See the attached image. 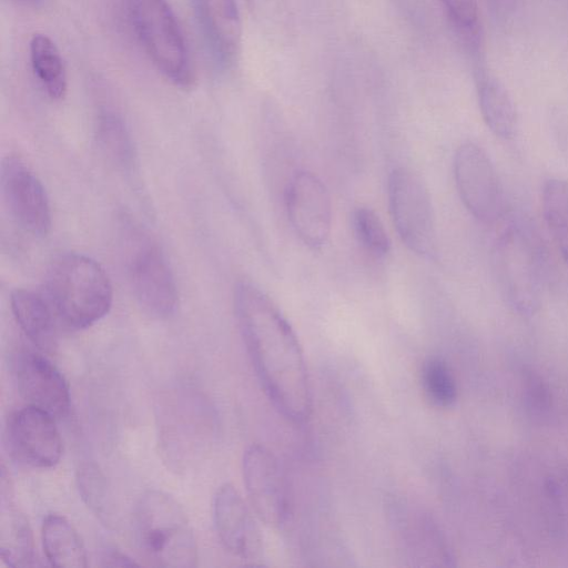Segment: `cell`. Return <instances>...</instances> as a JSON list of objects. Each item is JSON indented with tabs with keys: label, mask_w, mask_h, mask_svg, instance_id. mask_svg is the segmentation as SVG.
I'll return each instance as SVG.
<instances>
[{
	"label": "cell",
	"mask_w": 568,
	"mask_h": 568,
	"mask_svg": "<svg viewBox=\"0 0 568 568\" xmlns=\"http://www.w3.org/2000/svg\"><path fill=\"white\" fill-rule=\"evenodd\" d=\"M525 394L526 402L535 413H542L549 406L550 398L546 385L539 376L528 374L526 379Z\"/></svg>",
	"instance_id": "4316f807"
},
{
	"label": "cell",
	"mask_w": 568,
	"mask_h": 568,
	"mask_svg": "<svg viewBox=\"0 0 568 568\" xmlns=\"http://www.w3.org/2000/svg\"><path fill=\"white\" fill-rule=\"evenodd\" d=\"M42 544L51 566L62 568L88 566L87 552L79 534L61 515L51 514L43 519Z\"/></svg>",
	"instance_id": "d6986e66"
},
{
	"label": "cell",
	"mask_w": 568,
	"mask_h": 568,
	"mask_svg": "<svg viewBox=\"0 0 568 568\" xmlns=\"http://www.w3.org/2000/svg\"><path fill=\"white\" fill-rule=\"evenodd\" d=\"M524 0H486L491 14L498 21H508L515 17Z\"/></svg>",
	"instance_id": "83f0119b"
},
{
	"label": "cell",
	"mask_w": 568,
	"mask_h": 568,
	"mask_svg": "<svg viewBox=\"0 0 568 568\" xmlns=\"http://www.w3.org/2000/svg\"><path fill=\"white\" fill-rule=\"evenodd\" d=\"M422 387L437 407H449L457 398V385L449 366L438 357L428 358L422 368Z\"/></svg>",
	"instance_id": "d4e9b609"
},
{
	"label": "cell",
	"mask_w": 568,
	"mask_h": 568,
	"mask_svg": "<svg viewBox=\"0 0 568 568\" xmlns=\"http://www.w3.org/2000/svg\"><path fill=\"white\" fill-rule=\"evenodd\" d=\"M206 47L222 67L231 65L240 51L242 26L235 0H190Z\"/></svg>",
	"instance_id": "9a60e30c"
},
{
	"label": "cell",
	"mask_w": 568,
	"mask_h": 568,
	"mask_svg": "<svg viewBox=\"0 0 568 568\" xmlns=\"http://www.w3.org/2000/svg\"><path fill=\"white\" fill-rule=\"evenodd\" d=\"M352 225L358 244L372 256L385 257L390 251V240L378 214L367 206L353 211Z\"/></svg>",
	"instance_id": "cb8c5ba5"
},
{
	"label": "cell",
	"mask_w": 568,
	"mask_h": 568,
	"mask_svg": "<svg viewBox=\"0 0 568 568\" xmlns=\"http://www.w3.org/2000/svg\"><path fill=\"white\" fill-rule=\"evenodd\" d=\"M390 216L402 242L415 254L433 257L437 236L434 207L425 182L413 170L394 169L387 182Z\"/></svg>",
	"instance_id": "8992f818"
},
{
	"label": "cell",
	"mask_w": 568,
	"mask_h": 568,
	"mask_svg": "<svg viewBox=\"0 0 568 568\" xmlns=\"http://www.w3.org/2000/svg\"><path fill=\"white\" fill-rule=\"evenodd\" d=\"M234 311L261 386L287 420L303 424L312 412V389L300 341L278 306L258 287L241 282Z\"/></svg>",
	"instance_id": "6da1fadb"
},
{
	"label": "cell",
	"mask_w": 568,
	"mask_h": 568,
	"mask_svg": "<svg viewBox=\"0 0 568 568\" xmlns=\"http://www.w3.org/2000/svg\"><path fill=\"white\" fill-rule=\"evenodd\" d=\"M1 191L13 220L26 232L44 236L51 229V209L45 189L34 172L19 158L1 164Z\"/></svg>",
	"instance_id": "30bf717a"
},
{
	"label": "cell",
	"mask_w": 568,
	"mask_h": 568,
	"mask_svg": "<svg viewBox=\"0 0 568 568\" xmlns=\"http://www.w3.org/2000/svg\"><path fill=\"white\" fill-rule=\"evenodd\" d=\"M128 19L144 53L173 85L190 89L194 67L184 32L168 0H123Z\"/></svg>",
	"instance_id": "277c9868"
},
{
	"label": "cell",
	"mask_w": 568,
	"mask_h": 568,
	"mask_svg": "<svg viewBox=\"0 0 568 568\" xmlns=\"http://www.w3.org/2000/svg\"><path fill=\"white\" fill-rule=\"evenodd\" d=\"M59 325L90 327L111 308L113 290L104 268L83 254H67L49 268L42 288Z\"/></svg>",
	"instance_id": "7a4b0ae2"
},
{
	"label": "cell",
	"mask_w": 568,
	"mask_h": 568,
	"mask_svg": "<svg viewBox=\"0 0 568 568\" xmlns=\"http://www.w3.org/2000/svg\"><path fill=\"white\" fill-rule=\"evenodd\" d=\"M493 265L500 291L517 312L531 315L546 290V263L538 239L520 222H513L497 236Z\"/></svg>",
	"instance_id": "5b68a950"
},
{
	"label": "cell",
	"mask_w": 568,
	"mask_h": 568,
	"mask_svg": "<svg viewBox=\"0 0 568 568\" xmlns=\"http://www.w3.org/2000/svg\"><path fill=\"white\" fill-rule=\"evenodd\" d=\"M448 19L468 43V47L478 54L481 43V30L476 0H439Z\"/></svg>",
	"instance_id": "484cf974"
},
{
	"label": "cell",
	"mask_w": 568,
	"mask_h": 568,
	"mask_svg": "<svg viewBox=\"0 0 568 568\" xmlns=\"http://www.w3.org/2000/svg\"><path fill=\"white\" fill-rule=\"evenodd\" d=\"M476 83L480 113L488 129L501 140L514 139L518 115L505 85L483 68L477 70Z\"/></svg>",
	"instance_id": "ac0fdd59"
},
{
	"label": "cell",
	"mask_w": 568,
	"mask_h": 568,
	"mask_svg": "<svg viewBox=\"0 0 568 568\" xmlns=\"http://www.w3.org/2000/svg\"><path fill=\"white\" fill-rule=\"evenodd\" d=\"M79 494L90 510L104 524L114 515L112 495L105 476L93 463L81 464L77 470Z\"/></svg>",
	"instance_id": "603a6c76"
},
{
	"label": "cell",
	"mask_w": 568,
	"mask_h": 568,
	"mask_svg": "<svg viewBox=\"0 0 568 568\" xmlns=\"http://www.w3.org/2000/svg\"><path fill=\"white\" fill-rule=\"evenodd\" d=\"M18 6L24 7V8H36L38 7L42 0H12Z\"/></svg>",
	"instance_id": "4dcf8cb0"
},
{
	"label": "cell",
	"mask_w": 568,
	"mask_h": 568,
	"mask_svg": "<svg viewBox=\"0 0 568 568\" xmlns=\"http://www.w3.org/2000/svg\"><path fill=\"white\" fill-rule=\"evenodd\" d=\"M104 566H138L131 558L118 550H108L102 557Z\"/></svg>",
	"instance_id": "f1b7e54d"
},
{
	"label": "cell",
	"mask_w": 568,
	"mask_h": 568,
	"mask_svg": "<svg viewBox=\"0 0 568 568\" xmlns=\"http://www.w3.org/2000/svg\"><path fill=\"white\" fill-rule=\"evenodd\" d=\"M34 77L52 100H61L68 91V73L55 42L44 33H34L29 43Z\"/></svg>",
	"instance_id": "ffe728a7"
},
{
	"label": "cell",
	"mask_w": 568,
	"mask_h": 568,
	"mask_svg": "<svg viewBox=\"0 0 568 568\" xmlns=\"http://www.w3.org/2000/svg\"><path fill=\"white\" fill-rule=\"evenodd\" d=\"M95 140L102 153L118 169L132 171L136 154L131 134L118 114L101 112L95 122Z\"/></svg>",
	"instance_id": "44dd1931"
},
{
	"label": "cell",
	"mask_w": 568,
	"mask_h": 568,
	"mask_svg": "<svg viewBox=\"0 0 568 568\" xmlns=\"http://www.w3.org/2000/svg\"><path fill=\"white\" fill-rule=\"evenodd\" d=\"M454 178L466 210L483 224H494L505 209L500 180L486 151L474 142L460 144L454 155Z\"/></svg>",
	"instance_id": "52a82bcc"
},
{
	"label": "cell",
	"mask_w": 568,
	"mask_h": 568,
	"mask_svg": "<svg viewBox=\"0 0 568 568\" xmlns=\"http://www.w3.org/2000/svg\"><path fill=\"white\" fill-rule=\"evenodd\" d=\"M133 530L143 557L154 566L193 568L197 547L189 519L170 495L149 490L133 511Z\"/></svg>",
	"instance_id": "3957f363"
},
{
	"label": "cell",
	"mask_w": 568,
	"mask_h": 568,
	"mask_svg": "<svg viewBox=\"0 0 568 568\" xmlns=\"http://www.w3.org/2000/svg\"><path fill=\"white\" fill-rule=\"evenodd\" d=\"M250 1L252 2L253 9L258 10V11H262V9H264L263 12H266L267 10L271 9V7H273L276 3V0H250Z\"/></svg>",
	"instance_id": "f546056e"
},
{
	"label": "cell",
	"mask_w": 568,
	"mask_h": 568,
	"mask_svg": "<svg viewBox=\"0 0 568 568\" xmlns=\"http://www.w3.org/2000/svg\"><path fill=\"white\" fill-rule=\"evenodd\" d=\"M129 278L133 293L151 315L164 318L178 304V287L162 251L150 241H142L129 258Z\"/></svg>",
	"instance_id": "8fae6325"
},
{
	"label": "cell",
	"mask_w": 568,
	"mask_h": 568,
	"mask_svg": "<svg viewBox=\"0 0 568 568\" xmlns=\"http://www.w3.org/2000/svg\"><path fill=\"white\" fill-rule=\"evenodd\" d=\"M55 418L30 405L13 412L7 422V439L13 456L39 468L57 465L62 455V440Z\"/></svg>",
	"instance_id": "7c38bea8"
},
{
	"label": "cell",
	"mask_w": 568,
	"mask_h": 568,
	"mask_svg": "<svg viewBox=\"0 0 568 568\" xmlns=\"http://www.w3.org/2000/svg\"><path fill=\"white\" fill-rule=\"evenodd\" d=\"M213 521L223 547L241 560L257 566L262 538L245 501L231 484H223L213 498Z\"/></svg>",
	"instance_id": "5bb4252c"
},
{
	"label": "cell",
	"mask_w": 568,
	"mask_h": 568,
	"mask_svg": "<svg viewBox=\"0 0 568 568\" xmlns=\"http://www.w3.org/2000/svg\"><path fill=\"white\" fill-rule=\"evenodd\" d=\"M10 303L16 322L29 341L43 353H54L59 324L42 292L17 288Z\"/></svg>",
	"instance_id": "e0dca14e"
},
{
	"label": "cell",
	"mask_w": 568,
	"mask_h": 568,
	"mask_svg": "<svg viewBox=\"0 0 568 568\" xmlns=\"http://www.w3.org/2000/svg\"><path fill=\"white\" fill-rule=\"evenodd\" d=\"M242 473L256 516L268 527H282L288 517V495L274 454L258 444L248 446L243 454Z\"/></svg>",
	"instance_id": "9c48e42d"
},
{
	"label": "cell",
	"mask_w": 568,
	"mask_h": 568,
	"mask_svg": "<svg viewBox=\"0 0 568 568\" xmlns=\"http://www.w3.org/2000/svg\"><path fill=\"white\" fill-rule=\"evenodd\" d=\"M12 371L20 396L28 405L54 418L70 409V392L60 371L42 354L21 349L12 358Z\"/></svg>",
	"instance_id": "4fadbf2b"
},
{
	"label": "cell",
	"mask_w": 568,
	"mask_h": 568,
	"mask_svg": "<svg viewBox=\"0 0 568 568\" xmlns=\"http://www.w3.org/2000/svg\"><path fill=\"white\" fill-rule=\"evenodd\" d=\"M288 222L303 244L322 248L332 231V201L322 180L312 172L298 171L285 192Z\"/></svg>",
	"instance_id": "ba28073f"
},
{
	"label": "cell",
	"mask_w": 568,
	"mask_h": 568,
	"mask_svg": "<svg viewBox=\"0 0 568 568\" xmlns=\"http://www.w3.org/2000/svg\"><path fill=\"white\" fill-rule=\"evenodd\" d=\"M0 557L12 568L37 565L30 525L12 503V487L6 469L1 471Z\"/></svg>",
	"instance_id": "2e32d148"
},
{
	"label": "cell",
	"mask_w": 568,
	"mask_h": 568,
	"mask_svg": "<svg viewBox=\"0 0 568 568\" xmlns=\"http://www.w3.org/2000/svg\"><path fill=\"white\" fill-rule=\"evenodd\" d=\"M541 205L549 232L568 265V182L547 180L542 186Z\"/></svg>",
	"instance_id": "7402d4cb"
}]
</instances>
